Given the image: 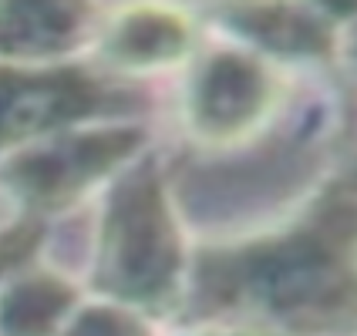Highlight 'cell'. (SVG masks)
Masks as SVG:
<instances>
[{
  "label": "cell",
  "instance_id": "6da1fadb",
  "mask_svg": "<svg viewBox=\"0 0 357 336\" xmlns=\"http://www.w3.org/2000/svg\"><path fill=\"white\" fill-rule=\"evenodd\" d=\"M229 104H236L233 111H236L243 131L263 121V115L273 104V78L266 74L263 64L219 54L202 67L192 104H189L202 138H233Z\"/></svg>",
  "mask_w": 357,
  "mask_h": 336
},
{
  "label": "cell",
  "instance_id": "7a4b0ae2",
  "mask_svg": "<svg viewBox=\"0 0 357 336\" xmlns=\"http://www.w3.org/2000/svg\"><path fill=\"white\" fill-rule=\"evenodd\" d=\"M192 40V27L176 10H125L108 27L105 47L119 67H162L176 64Z\"/></svg>",
  "mask_w": 357,
  "mask_h": 336
},
{
  "label": "cell",
  "instance_id": "3957f363",
  "mask_svg": "<svg viewBox=\"0 0 357 336\" xmlns=\"http://www.w3.org/2000/svg\"><path fill=\"white\" fill-rule=\"evenodd\" d=\"M202 336H280L273 330H253V326H233V330H209Z\"/></svg>",
  "mask_w": 357,
  "mask_h": 336
}]
</instances>
